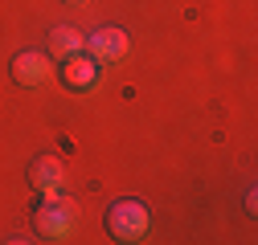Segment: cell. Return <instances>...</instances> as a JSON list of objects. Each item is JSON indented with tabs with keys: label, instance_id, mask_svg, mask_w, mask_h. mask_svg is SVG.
<instances>
[{
	"label": "cell",
	"instance_id": "6da1fadb",
	"mask_svg": "<svg viewBox=\"0 0 258 245\" xmlns=\"http://www.w3.org/2000/svg\"><path fill=\"white\" fill-rule=\"evenodd\" d=\"M107 229L115 241H144L148 229H152V217H148V204L144 200H132V196H123L107 208Z\"/></svg>",
	"mask_w": 258,
	"mask_h": 245
},
{
	"label": "cell",
	"instance_id": "7a4b0ae2",
	"mask_svg": "<svg viewBox=\"0 0 258 245\" xmlns=\"http://www.w3.org/2000/svg\"><path fill=\"white\" fill-rule=\"evenodd\" d=\"M70 229H74V217H70L66 200L53 196V200H45V204L37 208V237H41V241H66Z\"/></svg>",
	"mask_w": 258,
	"mask_h": 245
},
{
	"label": "cell",
	"instance_id": "277c9868",
	"mask_svg": "<svg viewBox=\"0 0 258 245\" xmlns=\"http://www.w3.org/2000/svg\"><path fill=\"white\" fill-rule=\"evenodd\" d=\"M13 78L21 86H45L53 78V57L49 53H37V49H25L13 57Z\"/></svg>",
	"mask_w": 258,
	"mask_h": 245
},
{
	"label": "cell",
	"instance_id": "5b68a950",
	"mask_svg": "<svg viewBox=\"0 0 258 245\" xmlns=\"http://www.w3.org/2000/svg\"><path fill=\"white\" fill-rule=\"evenodd\" d=\"M99 74H103V66L94 61L90 53H74V57H66L61 61V82H66L70 90H90L94 82H99Z\"/></svg>",
	"mask_w": 258,
	"mask_h": 245
},
{
	"label": "cell",
	"instance_id": "8992f818",
	"mask_svg": "<svg viewBox=\"0 0 258 245\" xmlns=\"http://www.w3.org/2000/svg\"><path fill=\"white\" fill-rule=\"evenodd\" d=\"M29 180H33V188H37L45 200H53L57 188H61V160H57V156H37Z\"/></svg>",
	"mask_w": 258,
	"mask_h": 245
},
{
	"label": "cell",
	"instance_id": "52a82bcc",
	"mask_svg": "<svg viewBox=\"0 0 258 245\" xmlns=\"http://www.w3.org/2000/svg\"><path fill=\"white\" fill-rule=\"evenodd\" d=\"M82 45H86V37L78 33L74 25H53L49 29V57H74V53H82Z\"/></svg>",
	"mask_w": 258,
	"mask_h": 245
},
{
	"label": "cell",
	"instance_id": "3957f363",
	"mask_svg": "<svg viewBox=\"0 0 258 245\" xmlns=\"http://www.w3.org/2000/svg\"><path fill=\"white\" fill-rule=\"evenodd\" d=\"M82 53H90L99 66H107V61H119V57L127 53V33H123V29H115V25H103V29H94V33L86 37Z\"/></svg>",
	"mask_w": 258,
	"mask_h": 245
}]
</instances>
